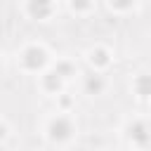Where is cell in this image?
<instances>
[{"label": "cell", "instance_id": "1", "mask_svg": "<svg viewBox=\"0 0 151 151\" xmlns=\"http://www.w3.org/2000/svg\"><path fill=\"white\" fill-rule=\"evenodd\" d=\"M52 130H54V132H52L54 137H64L68 127H66V123H61V120H59V123H54V125H52Z\"/></svg>", "mask_w": 151, "mask_h": 151}]
</instances>
